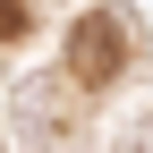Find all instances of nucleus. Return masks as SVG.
I'll return each mask as SVG.
<instances>
[{
    "mask_svg": "<svg viewBox=\"0 0 153 153\" xmlns=\"http://www.w3.org/2000/svg\"><path fill=\"white\" fill-rule=\"evenodd\" d=\"M119 17H102V9H85L76 17V34H68V68L85 76V85H102V76H119Z\"/></svg>",
    "mask_w": 153,
    "mask_h": 153,
    "instance_id": "obj_1",
    "label": "nucleus"
},
{
    "mask_svg": "<svg viewBox=\"0 0 153 153\" xmlns=\"http://www.w3.org/2000/svg\"><path fill=\"white\" fill-rule=\"evenodd\" d=\"M26 26H34V17L17 9V0H0V43H17V34H26Z\"/></svg>",
    "mask_w": 153,
    "mask_h": 153,
    "instance_id": "obj_2",
    "label": "nucleus"
}]
</instances>
